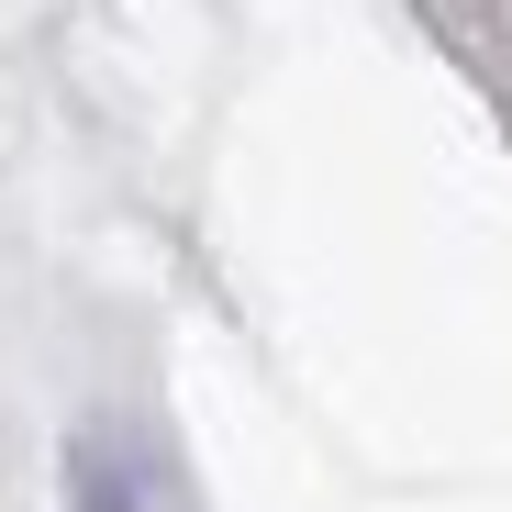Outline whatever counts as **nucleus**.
<instances>
[{
  "label": "nucleus",
  "mask_w": 512,
  "mask_h": 512,
  "mask_svg": "<svg viewBox=\"0 0 512 512\" xmlns=\"http://www.w3.org/2000/svg\"><path fill=\"white\" fill-rule=\"evenodd\" d=\"M67 512H201L190 468L145 423H78L67 446Z\"/></svg>",
  "instance_id": "f257e3e1"
}]
</instances>
